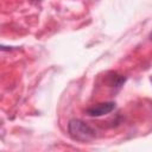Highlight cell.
I'll return each mask as SVG.
<instances>
[{
  "label": "cell",
  "instance_id": "1",
  "mask_svg": "<svg viewBox=\"0 0 152 152\" xmlns=\"http://www.w3.org/2000/svg\"><path fill=\"white\" fill-rule=\"evenodd\" d=\"M69 135L77 141H89L95 137V131L80 119H71L68 124Z\"/></svg>",
  "mask_w": 152,
  "mask_h": 152
},
{
  "label": "cell",
  "instance_id": "2",
  "mask_svg": "<svg viewBox=\"0 0 152 152\" xmlns=\"http://www.w3.org/2000/svg\"><path fill=\"white\" fill-rule=\"evenodd\" d=\"M115 108V103L113 101H107V102H101V103H96L89 108H87L86 113L89 116H102L106 114H109L112 110H114Z\"/></svg>",
  "mask_w": 152,
  "mask_h": 152
}]
</instances>
